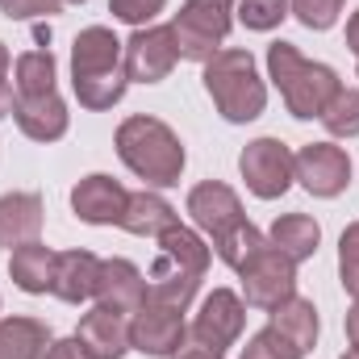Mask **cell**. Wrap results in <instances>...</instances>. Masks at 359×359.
<instances>
[{"label":"cell","instance_id":"e0dca14e","mask_svg":"<svg viewBox=\"0 0 359 359\" xmlns=\"http://www.w3.org/2000/svg\"><path fill=\"white\" fill-rule=\"evenodd\" d=\"M13 117H17L21 134L34 138V142H59V138L67 134V104H63L59 92H46V96H17Z\"/></svg>","mask_w":359,"mask_h":359},{"label":"cell","instance_id":"d590c367","mask_svg":"<svg viewBox=\"0 0 359 359\" xmlns=\"http://www.w3.org/2000/svg\"><path fill=\"white\" fill-rule=\"evenodd\" d=\"M347 339H351V347H359V301L347 309Z\"/></svg>","mask_w":359,"mask_h":359},{"label":"cell","instance_id":"2e32d148","mask_svg":"<svg viewBox=\"0 0 359 359\" xmlns=\"http://www.w3.org/2000/svg\"><path fill=\"white\" fill-rule=\"evenodd\" d=\"M76 339L84 343V351L92 359H121L130 351V318L117 313V309H104L96 305L80 318V330Z\"/></svg>","mask_w":359,"mask_h":359},{"label":"cell","instance_id":"484cf974","mask_svg":"<svg viewBox=\"0 0 359 359\" xmlns=\"http://www.w3.org/2000/svg\"><path fill=\"white\" fill-rule=\"evenodd\" d=\"M322 121H326V130L334 134V138H355L359 134V88H343L334 100H330V109L322 113Z\"/></svg>","mask_w":359,"mask_h":359},{"label":"cell","instance_id":"4fadbf2b","mask_svg":"<svg viewBox=\"0 0 359 359\" xmlns=\"http://www.w3.org/2000/svg\"><path fill=\"white\" fill-rule=\"evenodd\" d=\"M292 176L309 196H339L351 184V159L334 142H309L292 155Z\"/></svg>","mask_w":359,"mask_h":359},{"label":"cell","instance_id":"f546056e","mask_svg":"<svg viewBox=\"0 0 359 359\" xmlns=\"http://www.w3.org/2000/svg\"><path fill=\"white\" fill-rule=\"evenodd\" d=\"M243 359H301V351H297L276 326H264V330L243 347Z\"/></svg>","mask_w":359,"mask_h":359},{"label":"cell","instance_id":"5b68a950","mask_svg":"<svg viewBox=\"0 0 359 359\" xmlns=\"http://www.w3.org/2000/svg\"><path fill=\"white\" fill-rule=\"evenodd\" d=\"M117 155L121 163L138 180L155 184V188H172L180 184L184 172V142L176 138V130L159 117H126L117 126Z\"/></svg>","mask_w":359,"mask_h":359},{"label":"cell","instance_id":"5bb4252c","mask_svg":"<svg viewBox=\"0 0 359 359\" xmlns=\"http://www.w3.org/2000/svg\"><path fill=\"white\" fill-rule=\"evenodd\" d=\"M126 205H130V192L113 176H100V172L96 176H84L72 188V209L88 226H121Z\"/></svg>","mask_w":359,"mask_h":359},{"label":"cell","instance_id":"9c48e42d","mask_svg":"<svg viewBox=\"0 0 359 359\" xmlns=\"http://www.w3.org/2000/svg\"><path fill=\"white\" fill-rule=\"evenodd\" d=\"M188 343L184 313L163 301H142V309L130 318V351H142L151 359H176Z\"/></svg>","mask_w":359,"mask_h":359},{"label":"cell","instance_id":"d6a6232c","mask_svg":"<svg viewBox=\"0 0 359 359\" xmlns=\"http://www.w3.org/2000/svg\"><path fill=\"white\" fill-rule=\"evenodd\" d=\"M8 67H13V59H8V46L0 42V121L13 113V104H17V88H13V80H8Z\"/></svg>","mask_w":359,"mask_h":359},{"label":"cell","instance_id":"f1b7e54d","mask_svg":"<svg viewBox=\"0 0 359 359\" xmlns=\"http://www.w3.org/2000/svg\"><path fill=\"white\" fill-rule=\"evenodd\" d=\"M288 8L305 29H330L343 13V0H288Z\"/></svg>","mask_w":359,"mask_h":359},{"label":"cell","instance_id":"8d00e7d4","mask_svg":"<svg viewBox=\"0 0 359 359\" xmlns=\"http://www.w3.org/2000/svg\"><path fill=\"white\" fill-rule=\"evenodd\" d=\"M347 46L359 55V13H351V21H347Z\"/></svg>","mask_w":359,"mask_h":359},{"label":"cell","instance_id":"3957f363","mask_svg":"<svg viewBox=\"0 0 359 359\" xmlns=\"http://www.w3.org/2000/svg\"><path fill=\"white\" fill-rule=\"evenodd\" d=\"M155 243H159V255H155V264H151L147 297H151V301H163V305H172V309L184 313V309L192 305V297H196L205 271H209L213 251H209L188 226H172V230L159 234Z\"/></svg>","mask_w":359,"mask_h":359},{"label":"cell","instance_id":"836d02e7","mask_svg":"<svg viewBox=\"0 0 359 359\" xmlns=\"http://www.w3.org/2000/svg\"><path fill=\"white\" fill-rule=\"evenodd\" d=\"M46 359H92V355L84 351V343L72 334V339H59V343H50V347H46Z\"/></svg>","mask_w":359,"mask_h":359},{"label":"cell","instance_id":"4dcf8cb0","mask_svg":"<svg viewBox=\"0 0 359 359\" xmlns=\"http://www.w3.org/2000/svg\"><path fill=\"white\" fill-rule=\"evenodd\" d=\"M163 4H168V0H109V13H113L117 21L142 29V25H151V21L163 13Z\"/></svg>","mask_w":359,"mask_h":359},{"label":"cell","instance_id":"6da1fadb","mask_svg":"<svg viewBox=\"0 0 359 359\" xmlns=\"http://www.w3.org/2000/svg\"><path fill=\"white\" fill-rule=\"evenodd\" d=\"M188 213H192V222L213 238L217 259H222L226 268H234V271L243 268V259H247L255 247L268 243V238L247 222L238 192H234L230 184H222V180L196 184V188L188 192Z\"/></svg>","mask_w":359,"mask_h":359},{"label":"cell","instance_id":"8992f818","mask_svg":"<svg viewBox=\"0 0 359 359\" xmlns=\"http://www.w3.org/2000/svg\"><path fill=\"white\" fill-rule=\"evenodd\" d=\"M201 80H205V92L213 96L217 113L226 121H234V126L255 121L264 113V104H268V84L255 72L251 50H238V46L234 50H217L205 63V76Z\"/></svg>","mask_w":359,"mask_h":359},{"label":"cell","instance_id":"ffe728a7","mask_svg":"<svg viewBox=\"0 0 359 359\" xmlns=\"http://www.w3.org/2000/svg\"><path fill=\"white\" fill-rule=\"evenodd\" d=\"M96 276H100V259L92 251H63L55 264V297L67 305H80L96 297Z\"/></svg>","mask_w":359,"mask_h":359},{"label":"cell","instance_id":"7402d4cb","mask_svg":"<svg viewBox=\"0 0 359 359\" xmlns=\"http://www.w3.org/2000/svg\"><path fill=\"white\" fill-rule=\"evenodd\" d=\"M268 243L276 251H284L292 264H305V259H313V251L322 243V226L309 213H284V217H276Z\"/></svg>","mask_w":359,"mask_h":359},{"label":"cell","instance_id":"74e56055","mask_svg":"<svg viewBox=\"0 0 359 359\" xmlns=\"http://www.w3.org/2000/svg\"><path fill=\"white\" fill-rule=\"evenodd\" d=\"M339 359H359V347H351V351H347V355H339Z\"/></svg>","mask_w":359,"mask_h":359},{"label":"cell","instance_id":"e575fe53","mask_svg":"<svg viewBox=\"0 0 359 359\" xmlns=\"http://www.w3.org/2000/svg\"><path fill=\"white\" fill-rule=\"evenodd\" d=\"M176 359H222V351H213V347H201V343H184V351Z\"/></svg>","mask_w":359,"mask_h":359},{"label":"cell","instance_id":"8fae6325","mask_svg":"<svg viewBox=\"0 0 359 359\" xmlns=\"http://www.w3.org/2000/svg\"><path fill=\"white\" fill-rule=\"evenodd\" d=\"M126 80L134 84H159L172 76V67L180 63V46L172 25H142L130 34L126 42Z\"/></svg>","mask_w":359,"mask_h":359},{"label":"cell","instance_id":"4316f807","mask_svg":"<svg viewBox=\"0 0 359 359\" xmlns=\"http://www.w3.org/2000/svg\"><path fill=\"white\" fill-rule=\"evenodd\" d=\"M288 13H292L288 0H238V21H243L247 29H255V34L276 29Z\"/></svg>","mask_w":359,"mask_h":359},{"label":"cell","instance_id":"d6986e66","mask_svg":"<svg viewBox=\"0 0 359 359\" xmlns=\"http://www.w3.org/2000/svg\"><path fill=\"white\" fill-rule=\"evenodd\" d=\"M55 264H59V251H50L46 243H25V247L13 251L8 276H13V284H17L21 292L42 297V292L55 288Z\"/></svg>","mask_w":359,"mask_h":359},{"label":"cell","instance_id":"d4e9b609","mask_svg":"<svg viewBox=\"0 0 359 359\" xmlns=\"http://www.w3.org/2000/svg\"><path fill=\"white\" fill-rule=\"evenodd\" d=\"M13 88L17 96H46L55 92V55L50 50H25L13 67Z\"/></svg>","mask_w":359,"mask_h":359},{"label":"cell","instance_id":"1f68e13d","mask_svg":"<svg viewBox=\"0 0 359 359\" xmlns=\"http://www.w3.org/2000/svg\"><path fill=\"white\" fill-rule=\"evenodd\" d=\"M63 0H0V13L13 21H34V17H50L59 13Z\"/></svg>","mask_w":359,"mask_h":359},{"label":"cell","instance_id":"83f0119b","mask_svg":"<svg viewBox=\"0 0 359 359\" xmlns=\"http://www.w3.org/2000/svg\"><path fill=\"white\" fill-rule=\"evenodd\" d=\"M339 276H343L347 297L359 301V222H351L339 238Z\"/></svg>","mask_w":359,"mask_h":359},{"label":"cell","instance_id":"7c38bea8","mask_svg":"<svg viewBox=\"0 0 359 359\" xmlns=\"http://www.w3.org/2000/svg\"><path fill=\"white\" fill-rule=\"evenodd\" d=\"M243 326H247V305H243V297H238V292H230V288H213V292L201 301V309H196V322H192L188 339L226 355V347H234V343H238Z\"/></svg>","mask_w":359,"mask_h":359},{"label":"cell","instance_id":"f35d334b","mask_svg":"<svg viewBox=\"0 0 359 359\" xmlns=\"http://www.w3.org/2000/svg\"><path fill=\"white\" fill-rule=\"evenodd\" d=\"M63 4H84V0H63Z\"/></svg>","mask_w":359,"mask_h":359},{"label":"cell","instance_id":"277c9868","mask_svg":"<svg viewBox=\"0 0 359 359\" xmlns=\"http://www.w3.org/2000/svg\"><path fill=\"white\" fill-rule=\"evenodd\" d=\"M268 80L280 88L288 113L297 121H313L330 109V100L343 92L334 67L305 59L292 42H271L268 46Z\"/></svg>","mask_w":359,"mask_h":359},{"label":"cell","instance_id":"cb8c5ba5","mask_svg":"<svg viewBox=\"0 0 359 359\" xmlns=\"http://www.w3.org/2000/svg\"><path fill=\"white\" fill-rule=\"evenodd\" d=\"M50 330L38 318H4L0 322V359H46Z\"/></svg>","mask_w":359,"mask_h":359},{"label":"cell","instance_id":"30bf717a","mask_svg":"<svg viewBox=\"0 0 359 359\" xmlns=\"http://www.w3.org/2000/svg\"><path fill=\"white\" fill-rule=\"evenodd\" d=\"M238 172L259 201H276L292 188V151L280 138H255L238 155Z\"/></svg>","mask_w":359,"mask_h":359},{"label":"cell","instance_id":"ba28073f","mask_svg":"<svg viewBox=\"0 0 359 359\" xmlns=\"http://www.w3.org/2000/svg\"><path fill=\"white\" fill-rule=\"evenodd\" d=\"M238 280H243L247 305L268 309V313L276 309V305H284L288 297H297V264H292L284 251H276L271 243L255 247V251L243 259Z\"/></svg>","mask_w":359,"mask_h":359},{"label":"cell","instance_id":"603a6c76","mask_svg":"<svg viewBox=\"0 0 359 359\" xmlns=\"http://www.w3.org/2000/svg\"><path fill=\"white\" fill-rule=\"evenodd\" d=\"M268 326H276L301 355H309L313 343H318V309H313V301H305V297H288L284 305H276Z\"/></svg>","mask_w":359,"mask_h":359},{"label":"cell","instance_id":"9a60e30c","mask_svg":"<svg viewBox=\"0 0 359 359\" xmlns=\"http://www.w3.org/2000/svg\"><path fill=\"white\" fill-rule=\"evenodd\" d=\"M147 301V276L134 268L130 259H100L96 276V305L117 309L126 318H134Z\"/></svg>","mask_w":359,"mask_h":359},{"label":"cell","instance_id":"ac0fdd59","mask_svg":"<svg viewBox=\"0 0 359 359\" xmlns=\"http://www.w3.org/2000/svg\"><path fill=\"white\" fill-rule=\"evenodd\" d=\"M42 196L38 192H8L0 196V247L17 251L25 243H38L42 234Z\"/></svg>","mask_w":359,"mask_h":359},{"label":"cell","instance_id":"52a82bcc","mask_svg":"<svg viewBox=\"0 0 359 359\" xmlns=\"http://www.w3.org/2000/svg\"><path fill=\"white\" fill-rule=\"evenodd\" d=\"M180 59L209 63L230 34V0H184L172 17Z\"/></svg>","mask_w":359,"mask_h":359},{"label":"cell","instance_id":"7a4b0ae2","mask_svg":"<svg viewBox=\"0 0 359 359\" xmlns=\"http://www.w3.org/2000/svg\"><path fill=\"white\" fill-rule=\"evenodd\" d=\"M126 42H117L113 29L104 25H88L76 34V46H72V88L80 96V104L100 113V109H113L121 96H126Z\"/></svg>","mask_w":359,"mask_h":359},{"label":"cell","instance_id":"44dd1931","mask_svg":"<svg viewBox=\"0 0 359 359\" xmlns=\"http://www.w3.org/2000/svg\"><path fill=\"white\" fill-rule=\"evenodd\" d=\"M172 226H180V213L159 196V192H130V205H126V217H121V230L138 234V238H159L168 234Z\"/></svg>","mask_w":359,"mask_h":359}]
</instances>
